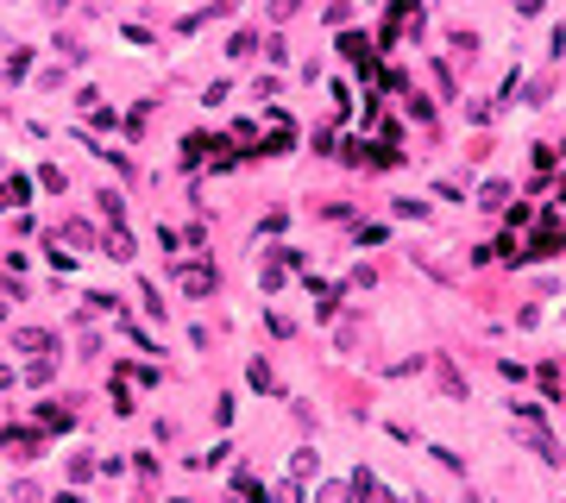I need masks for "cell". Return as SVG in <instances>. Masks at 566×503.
Returning a JSON list of instances; mask_svg holds the SVG:
<instances>
[{
    "mask_svg": "<svg viewBox=\"0 0 566 503\" xmlns=\"http://www.w3.org/2000/svg\"><path fill=\"white\" fill-rule=\"evenodd\" d=\"M177 277H183V290H189V296H208V290H215V271H201V264H183Z\"/></svg>",
    "mask_w": 566,
    "mask_h": 503,
    "instance_id": "obj_1",
    "label": "cell"
},
{
    "mask_svg": "<svg viewBox=\"0 0 566 503\" xmlns=\"http://www.w3.org/2000/svg\"><path fill=\"white\" fill-rule=\"evenodd\" d=\"M352 491H359L366 503H390V491H384V484H378L372 472H352Z\"/></svg>",
    "mask_w": 566,
    "mask_h": 503,
    "instance_id": "obj_2",
    "label": "cell"
},
{
    "mask_svg": "<svg viewBox=\"0 0 566 503\" xmlns=\"http://www.w3.org/2000/svg\"><path fill=\"white\" fill-rule=\"evenodd\" d=\"M321 503H346V484H327V491H321Z\"/></svg>",
    "mask_w": 566,
    "mask_h": 503,
    "instance_id": "obj_3",
    "label": "cell"
},
{
    "mask_svg": "<svg viewBox=\"0 0 566 503\" xmlns=\"http://www.w3.org/2000/svg\"><path fill=\"white\" fill-rule=\"evenodd\" d=\"M51 7H69V0H51Z\"/></svg>",
    "mask_w": 566,
    "mask_h": 503,
    "instance_id": "obj_4",
    "label": "cell"
}]
</instances>
